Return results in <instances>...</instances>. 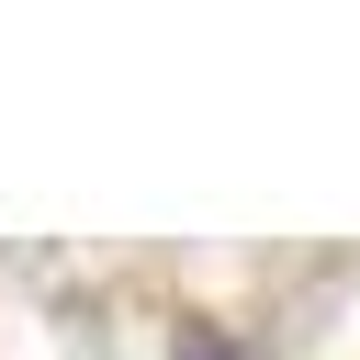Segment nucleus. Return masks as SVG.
Returning <instances> with one entry per match:
<instances>
[{
	"mask_svg": "<svg viewBox=\"0 0 360 360\" xmlns=\"http://www.w3.org/2000/svg\"><path fill=\"white\" fill-rule=\"evenodd\" d=\"M180 360H248V349H236V338H191Z\"/></svg>",
	"mask_w": 360,
	"mask_h": 360,
	"instance_id": "f257e3e1",
	"label": "nucleus"
}]
</instances>
